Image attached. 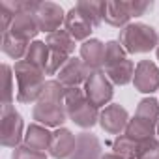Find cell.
<instances>
[{
  "label": "cell",
  "mask_w": 159,
  "mask_h": 159,
  "mask_svg": "<svg viewBox=\"0 0 159 159\" xmlns=\"http://www.w3.org/2000/svg\"><path fill=\"white\" fill-rule=\"evenodd\" d=\"M157 137H159V122H157Z\"/></svg>",
  "instance_id": "cell-33"
},
{
  "label": "cell",
  "mask_w": 159,
  "mask_h": 159,
  "mask_svg": "<svg viewBox=\"0 0 159 159\" xmlns=\"http://www.w3.org/2000/svg\"><path fill=\"white\" fill-rule=\"evenodd\" d=\"M103 21L114 28H124L129 25L131 21V15L125 8V4L122 2H105V11H103Z\"/></svg>",
  "instance_id": "cell-18"
},
{
  "label": "cell",
  "mask_w": 159,
  "mask_h": 159,
  "mask_svg": "<svg viewBox=\"0 0 159 159\" xmlns=\"http://www.w3.org/2000/svg\"><path fill=\"white\" fill-rule=\"evenodd\" d=\"M75 8L86 17V21L94 28L101 26V23H103V11H105V2H96V0H81V2L75 4Z\"/></svg>",
  "instance_id": "cell-20"
},
{
  "label": "cell",
  "mask_w": 159,
  "mask_h": 159,
  "mask_svg": "<svg viewBox=\"0 0 159 159\" xmlns=\"http://www.w3.org/2000/svg\"><path fill=\"white\" fill-rule=\"evenodd\" d=\"M49 52H51V49L47 47L45 41L34 39V41L30 43V47H28V52H26L25 60H26L28 64H32L34 67H38V69H41V71L45 73L47 60H49Z\"/></svg>",
  "instance_id": "cell-22"
},
{
  "label": "cell",
  "mask_w": 159,
  "mask_h": 159,
  "mask_svg": "<svg viewBox=\"0 0 159 159\" xmlns=\"http://www.w3.org/2000/svg\"><path fill=\"white\" fill-rule=\"evenodd\" d=\"M2 77H4L2 105H11V99H13V67L8 64H2Z\"/></svg>",
  "instance_id": "cell-26"
},
{
  "label": "cell",
  "mask_w": 159,
  "mask_h": 159,
  "mask_svg": "<svg viewBox=\"0 0 159 159\" xmlns=\"http://www.w3.org/2000/svg\"><path fill=\"white\" fill-rule=\"evenodd\" d=\"M64 96L66 86H62L56 79L47 81L38 103L32 109V118L45 127H64V122L69 120L64 105Z\"/></svg>",
  "instance_id": "cell-1"
},
{
  "label": "cell",
  "mask_w": 159,
  "mask_h": 159,
  "mask_svg": "<svg viewBox=\"0 0 159 159\" xmlns=\"http://www.w3.org/2000/svg\"><path fill=\"white\" fill-rule=\"evenodd\" d=\"M135 116L148 122V124H152V125H157V122H159V101L155 98H152V96L140 99L139 105H137Z\"/></svg>",
  "instance_id": "cell-25"
},
{
  "label": "cell",
  "mask_w": 159,
  "mask_h": 159,
  "mask_svg": "<svg viewBox=\"0 0 159 159\" xmlns=\"http://www.w3.org/2000/svg\"><path fill=\"white\" fill-rule=\"evenodd\" d=\"M101 155H103L101 140L94 133L83 131L77 135V144L69 159H101Z\"/></svg>",
  "instance_id": "cell-13"
},
{
  "label": "cell",
  "mask_w": 159,
  "mask_h": 159,
  "mask_svg": "<svg viewBox=\"0 0 159 159\" xmlns=\"http://www.w3.org/2000/svg\"><path fill=\"white\" fill-rule=\"evenodd\" d=\"M155 54H157V60H159V47L155 49Z\"/></svg>",
  "instance_id": "cell-32"
},
{
  "label": "cell",
  "mask_w": 159,
  "mask_h": 159,
  "mask_svg": "<svg viewBox=\"0 0 159 159\" xmlns=\"http://www.w3.org/2000/svg\"><path fill=\"white\" fill-rule=\"evenodd\" d=\"M118 41L127 54H144L159 47V34L146 23H129L120 30Z\"/></svg>",
  "instance_id": "cell-5"
},
{
  "label": "cell",
  "mask_w": 159,
  "mask_h": 159,
  "mask_svg": "<svg viewBox=\"0 0 159 159\" xmlns=\"http://www.w3.org/2000/svg\"><path fill=\"white\" fill-rule=\"evenodd\" d=\"M139 148L140 142L131 139L129 135H118L112 142V150L116 155H120L122 159H139Z\"/></svg>",
  "instance_id": "cell-23"
},
{
  "label": "cell",
  "mask_w": 159,
  "mask_h": 159,
  "mask_svg": "<svg viewBox=\"0 0 159 159\" xmlns=\"http://www.w3.org/2000/svg\"><path fill=\"white\" fill-rule=\"evenodd\" d=\"M83 90H84L88 101H90L92 105H96L98 109H99V107L105 109L107 105H111L112 96H114V84L109 81V77L105 75L103 69L90 73V77L86 79Z\"/></svg>",
  "instance_id": "cell-7"
},
{
  "label": "cell",
  "mask_w": 159,
  "mask_h": 159,
  "mask_svg": "<svg viewBox=\"0 0 159 159\" xmlns=\"http://www.w3.org/2000/svg\"><path fill=\"white\" fill-rule=\"evenodd\" d=\"M64 105L67 118L83 129H92L96 124H99V109L92 105L81 88H66Z\"/></svg>",
  "instance_id": "cell-4"
},
{
  "label": "cell",
  "mask_w": 159,
  "mask_h": 159,
  "mask_svg": "<svg viewBox=\"0 0 159 159\" xmlns=\"http://www.w3.org/2000/svg\"><path fill=\"white\" fill-rule=\"evenodd\" d=\"M25 122L19 111L13 105H2L0 112V144L6 148H17L21 146L25 139Z\"/></svg>",
  "instance_id": "cell-6"
},
{
  "label": "cell",
  "mask_w": 159,
  "mask_h": 159,
  "mask_svg": "<svg viewBox=\"0 0 159 159\" xmlns=\"http://www.w3.org/2000/svg\"><path fill=\"white\" fill-rule=\"evenodd\" d=\"M105 75L109 77V81L114 86H125L133 83V75H135V64L129 60L125 49L118 39H111L105 43Z\"/></svg>",
  "instance_id": "cell-2"
},
{
  "label": "cell",
  "mask_w": 159,
  "mask_h": 159,
  "mask_svg": "<svg viewBox=\"0 0 159 159\" xmlns=\"http://www.w3.org/2000/svg\"><path fill=\"white\" fill-rule=\"evenodd\" d=\"M28 47H30L28 41L17 39V38H13V36L8 34V32L2 34V51H4L10 58H13L15 62L25 60V56H26V52H28Z\"/></svg>",
  "instance_id": "cell-24"
},
{
  "label": "cell",
  "mask_w": 159,
  "mask_h": 159,
  "mask_svg": "<svg viewBox=\"0 0 159 159\" xmlns=\"http://www.w3.org/2000/svg\"><path fill=\"white\" fill-rule=\"evenodd\" d=\"M129 124V112L120 103H111L99 112V125L109 135H122Z\"/></svg>",
  "instance_id": "cell-11"
},
{
  "label": "cell",
  "mask_w": 159,
  "mask_h": 159,
  "mask_svg": "<svg viewBox=\"0 0 159 159\" xmlns=\"http://www.w3.org/2000/svg\"><path fill=\"white\" fill-rule=\"evenodd\" d=\"M39 25H38V19H36V13L34 11H19L8 30V34H11L13 38L17 39H23V41H28L32 43V39L39 34Z\"/></svg>",
  "instance_id": "cell-12"
},
{
  "label": "cell",
  "mask_w": 159,
  "mask_h": 159,
  "mask_svg": "<svg viewBox=\"0 0 159 159\" xmlns=\"http://www.w3.org/2000/svg\"><path fill=\"white\" fill-rule=\"evenodd\" d=\"M139 159H159V139L157 137L140 142Z\"/></svg>",
  "instance_id": "cell-28"
},
{
  "label": "cell",
  "mask_w": 159,
  "mask_h": 159,
  "mask_svg": "<svg viewBox=\"0 0 159 159\" xmlns=\"http://www.w3.org/2000/svg\"><path fill=\"white\" fill-rule=\"evenodd\" d=\"M133 86L140 94H153L159 90V67L152 60H140L135 67Z\"/></svg>",
  "instance_id": "cell-9"
},
{
  "label": "cell",
  "mask_w": 159,
  "mask_h": 159,
  "mask_svg": "<svg viewBox=\"0 0 159 159\" xmlns=\"http://www.w3.org/2000/svg\"><path fill=\"white\" fill-rule=\"evenodd\" d=\"M51 140H52V131H49L45 125L34 122V124H30V125L26 127L23 144H26V146H30V148H34V150L45 152V150H49Z\"/></svg>",
  "instance_id": "cell-17"
},
{
  "label": "cell",
  "mask_w": 159,
  "mask_h": 159,
  "mask_svg": "<svg viewBox=\"0 0 159 159\" xmlns=\"http://www.w3.org/2000/svg\"><path fill=\"white\" fill-rule=\"evenodd\" d=\"M11 159H47V153L39 152V150H34L26 144H21L13 150Z\"/></svg>",
  "instance_id": "cell-30"
},
{
  "label": "cell",
  "mask_w": 159,
  "mask_h": 159,
  "mask_svg": "<svg viewBox=\"0 0 159 159\" xmlns=\"http://www.w3.org/2000/svg\"><path fill=\"white\" fill-rule=\"evenodd\" d=\"M45 43H47V47L51 51H58V52L67 54V56H71L75 52V39L62 28L52 32V34H47Z\"/></svg>",
  "instance_id": "cell-19"
},
{
  "label": "cell",
  "mask_w": 159,
  "mask_h": 159,
  "mask_svg": "<svg viewBox=\"0 0 159 159\" xmlns=\"http://www.w3.org/2000/svg\"><path fill=\"white\" fill-rule=\"evenodd\" d=\"M34 13H36L39 30L47 32V34H52V32L60 30V26L66 21V11L62 10V6L56 4V2H49V0L38 2V8H36Z\"/></svg>",
  "instance_id": "cell-8"
},
{
  "label": "cell",
  "mask_w": 159,
  "mask_h": 159,
  "mask_svg": "<svg viewBox=\"0 0 159 159\" xmlns=\"http://www.w3.org/2000/svg\"><path fill=\"white\" fill-rule=\"evenodd\" d=\"M101 159H122V157H120V155H116L114 152H111V153H103V155H101Z\"/></svg>",
  "instance_id": "cell-31"
},
{
  "label": "cell",
  "mask_w": 159,
  "mask_h": 159,
  "mask_svg": "<svg viewBox=\"0 0 159 159\" xmlns=\"http://www.w3.org/2000/svg\"><path fill=\"white\" fill-rule=\"evenodd\" d=\"M77 144V137L67 127H58L52 131V140L49 146V155L54 159H69Z\"/></svg>",
  "instance_id": "cell-15"
},
{
  "label": "cell",
  "mask_w": 159,
  "mask_h": 159,
  "mask_svg": "<svg viewBox=\"0 0 159 159\" xmlns=\"http://www.w3.org/2000/svg\"><path fill=\"white\" fill-rule=\"evenodd\" d=\"M81 60L90 71H99L105 66V43L98 38H90L81 45Z\"/></svg>",
  "instance_id": "cell-16"
},
{
  "label": "cell",
  "mask_w": 159,
  "mask_h": 159,
  "mask_svg": "<svg viewBox=\"0 0 159 159\" xmlns=\"http://www.w3.org/2000/svg\"><path fill=\"white\" fill-rule=\"evenodd\" d=\"M71 56L62 54L58 51H51L49 52V60H47V67H45V75H58V71L64 67V64L69 60Z\"/></svg>",
  "instance_id": "cell-27"
},
{
  "label": "cell",
  "mask_w": 159,
  "mask_h": 159,
  "mask_svg": "<svg viewBox=\"0 0 159 159\" xmlns=\"http://www.w3.org/2000/svg\"><path fill=\"white\" fill-rule=\"evenodd\" d=\"M13 73L17 79V101L23 105L38 103L43 86H45V73L26 60H19L13 66Z\"/></svg>",
  "instance_id": "cell-3"
},
{
  "label": "cell",
  "mask_w": 159,
  "mask_h": 159,
  "mask_svg": "<svg viewBox=\"0 0 159 159\" xmlns=\"http://www.w3.org/2000/svg\"><path fill=\"white\" fill-rule=\"evenodd\" d=\"M125 135H129L131 139L142 142V140H148V139H153L157 135V125H152L137 116L129 118V124L125 127Z\"/></svg>",
  "instance_id": "cell-21"
},
{
  "label": "cell",
  "mask_w": 159,
  "mask_h": 159,
  "mask_svg": "<svg viewBox=\"0 0 159 159\" xmlns=\"http://www.w3.org/2000/svg\"><path fill=\"white\" fill-rule=\"evenodd\" d=\"M124 4H125V8L129 11L131 19L133 17H140V15H144L146 11H150L153 8L152 0H127V2H124Z\"/></svg>",
  "instance_id": "cell-29"
},
{
  "label": "cell",
  "mask_w": 159,
  "mask_h": 159,
  "mask_svg": "<svg viewBox=\"0 0 159 159\" xmlns=\"http://www.w3.org/2000/svg\"><path fill=\"white\" fill-rule=\"evenodd\" d=\"M90 73H92V71L88 69V66H86L81 58L71 56V58L64 64V67L58 71L56 81H58L62 86H66V88H79L81 84L86 83V79L90 77Z\"/></svg>",
  "instance_id": "cell-10"
},
{
  "label": "cell",
  "mask_w": 159,
  "mask_h": 159,
  "mask_svg": "<svg viewBox=\"0 0 159 159\" xmlns=\"http://www.w3.org/2000/svg\"><path fill=\"white\" fill-rule=\"evenodd\" d=\"M64 30L75 39V41H88L90 34L94 32V26L86 21V17L79 11L75 6L66 13V21H64Z\"/></svg>",
  "instance_id": "cell-14"
}]
</instances>
